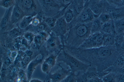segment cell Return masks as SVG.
Wrapping results in <instances>:
<instances>
[{
	"mask_svg": "<svg viewBox=\"0 0 124 82\" xmlns=\"http://www.w3.org/2000/svg\"><path fill=\"white\" fill-rule=\"evenodd\" d=\"M92 22L77 24L71 28L64 40V47L78 48L90 34Z\"/></svg>",
	"mask_w": 124,
	"mask_h": 82,
	"instance_id": "1",
	"label": "cell"
},
{
	"mask_svg": "<svg viewBox=\"0 0 124 82\" xmlns=\"http://www.w3.org/2000/svg\"><path fill=\"white\" fill-rule=\"evenodd\" d=\"M62 62L69 66L72 72L78 75L85 72L91 66L66 51L63 48L58 55L56 62Z\"/></svg>",
	"mask_w": 124,
	"mask_h": 82,
	"instance_id": "2",
	"label": "cell"
},
{
	"mask_svg": "<svg viewBox=\"0 0 124 82\" xmlns=\"http://www.w3.org/2000/svg\"><path fill=\"white\" fill-rule=\"evenodd\" d=\"M44 16H52L63 8L66 5H63L55 0H37Z\"/></svg>",
	"mask_w": 124,
	"mask_h": 82,
	"instance_id": "3",
	"label": "cell"
},
{
	"mask_svg": "<svg viewBox=\"0 0 124 82\" xmlns=\"http://www.w3.org/2000/svg\"><path fill=\"white\" fill-rule=\"evenodd\" d=\"M112 46H103L92 49L91 57L94 62L103 68L105 59L112 53L111 47Z\"/></svg>",
	"mask_w": 124,
	"mask_h": 82,
	"instance_id": "4",
	"label": "cell"
},
{
	"mask_svg": "<svg viewBox=\"0 0 124 82\" xmlns=\"http://www.w3.org/2000/svg\"><path fill=\"white\" fill-rule=\"evenodd\" d=\"M16 3L21 9L25 15L35 16L41 11L37 0H16Z\"/></svg>",
	"mask_w": 124,
	"mask_h": 82,
	"instance_id": "5",
	"label": "cell"
},
{
	"mask_svg": "<svg viewBox=\"0 0 124 82\" xmlns=\"http://www.w3.org/2000/svg\"><path fill=\"white\" fill-rule=\"evenodd\" d=\"M98 16L93 12L88 6H85L81 12L69 24L70 28L77 24L92 22Z\"/></svg>",
	"mask_w": 124,
	"mask_h": 82,
	"instance_id": "6",
	"label": "cell"
},
{
	"mask_svg": "<svg viewBox=\"0 0 124 82\" xmlns=\"http://www.w3.org/2000/svg\"><path fill=\"white\" fill-rule=\"evenodd\" d=\"M103 34L101 32L91 34L84 42L78 48L85 49L96 48L103 46Z\"/></svg>",
	"mask_w": 124,
	"mask_h": 82,
	"instance_id": "7",
	"label": "cell"
},
{
	"mask_svg": "<svg viewBox=\"0 0 124 82\" xmlns=\"http://www.w3.org/2000/svg\"><path fill=\"white\" fill-rule=\"evenodd\" d=\"M77 82H103L102 79L99 77V72L96 69L90 66L85 72L77 75Z\"/></svg>",
	"mask_w": 124,
	"mask_h": 82,
	"instance_id": "8",
	"label": "cell"
},
{
	"mask_svg": "<svg viewBox=\"0 0 124 82\" xmlns=\"http://www.w3.org/2000/svg\"><path fill=\"white\" fill-rule=\"evenodd\" d=\"M70 29L69 24L66 22L62 16L57 20L54 26L51 29L60 37L64 46V40Z\"/></svg>",
	"mask_w": 124,
	"mask_h": 82,
	"instance_id": "9",
	"label": "cell"
},
{
	"mask_svg": "<svg viewBox=\"0 0 124 82\" xmlns=\"http://www.w3.org/2000/svg\"><path fill=\"white\" fill-rule=\"evenodd\" d=\"M57 68L51 76L54 82H62L72 72L69 67L62 62H56Z\"/></svg>",
	"mask_w": 124,
	"mask_h": 82,
	"instance_id": "10",
	"label": "cell"
},
{
	"mask_svg": "<svg viewBox=\"0 0 124 82\" xmlns=\"http://www.w3.org/2000/svg\"><path fill=\"white\" fill-rule=\"evenodd\" d=\"M46 44L49 49L52 51L56 52L57 54L64 47L60 37L53 32L47 40Z\"/></svg>",
	"mask_w": 124,
	"mask_h": 82,
	"instance_id": "11",
	"label": "cell"
},
{
	"mask_svg": "<svg viewBox=\"0 0 124 82\" xmlns=\"http://www.w3.org/2000/svg\"><path fill=\"white\" fill-rule=\"evenodd\" d=\"M108 3L105 0L98 1H89L85 6H88L95 14L99 16L105 11Z\"/></svg>",
	"mask_w": 124,
	"mask_h": 82,
	"instance_id": "12",
	"label": "cell"
},
{
	"mask_svg": "<svg viewBox=\"0 0 124 82\" xmlns=\"http://www.w3.org/2000/svg\"><path fill=\"white\" fill-rule=\"evenodd\" d=\"M70 3H66L65 6L57 13L51 16L47 17L43 15V20L51 29L54 26L57 20L63 16L64 12Z\"/></svg>",
	"mask_w": 124,
	"mask_h": 82,
	"instance_id": "13",
	"label": "cell"
},
{
	"mask_svg": "<svg viewBox=\"0 0 124 82\" xmlns=\"http://www.w3.org/2000/svg\"><path fill=\"white\" fill-rule=\"evenodd\" d=\"M25 16V14L23 10L16 4L12 12L10 21L11 26L17 24Z\"/></svg>",
	"mask_w": 124,
	"mask_h": 82,
	"instance_id": "14",
	"label": "cell"
},
{
	"mask_svg": "<svg viewBox=\"0 0 124 82\" xmlns=\"http://www.w3.org/2000/svg\"><path fill=\"white\" fill-rule=\"evenodd\" d=\"M14 6L8 8L6 9L3 16L1 18L0 22V27L1 30H3L7 28L9 26H11V18Z\"/></svg>",
	"mask_w": 124,
	"mask_h": 82,
	"instance_id": "15",
	"label": "cell"
},
{
	"mask_svg": "<svg viewBox=\"0 0 124 82\" xmlns=\"http://www.w3.org/2000/svg\"><path fill=\"white\" fill-rule=\"evenodd\" d=\"M85 3V0H73L70 3L68 7L74 11L75 17L83 10L84 7Z\"/></svg>",
	"mask_w": 124,
	"mask_h": 82,
	"instance_id": "16",
	"label": "cell"
},
{
	"mask_svg": "<svg viewBox=\"0 0 124 82\" xmlns=\"http://www.w3.org/2000/svg\"><path fill=\"white\" fill-rule=\"evenodd\" d=\"M100 32L103 34H116L113 20L103 24Z\"/></svg>",
	"mask_w": 124,
	"mask_h": 82,
	"instance_id": "17",
	"label": "cell"
},
{
	"mask_svg": "<svg viewBox=\"0 0 124 82\" xmlns=\"http://www.w3.org/2000/svg\"><path fill=\"white\" fill-rule=\"evenodd\" d=\"M34 16H25L17 24L18 26L21 29H25L30 26Z\"/></svg>",
	"mask_w": 124,
	"mask_h": 82,
	"instance_id": "18",
	"label": "cell"
},
{
	"mask_svg": "<svg viewBox=\"0 0 124 82\" xmlns=\"http://www.w3.org/2000/svg\"><path fill=\"white\" fill-rule=\"evenodd\" d=\"M113 20L116 34L124 33V18Z\"/></svg>",
	"mask_w": 124,
	"mask_h": 82,
	"instance_id": "19",
	"label": "cell"
},
{
	"mask_svg": "<svg viewBox=\"0 0 124 82\" xmlns=\"http://www.w3.org/2000/svg\"><path fill=\"white\" fill-rule=\"evenodd\" d=\"M116 34H103L104 46H110L114 45Z\"/></svg>",
	"mask_w": 124,
	"mask_h": 82,
	"instance_id": "20",
	"label": "cell"
},
{
	"mask_svg": "<svg viewBox=\"0 0 124 82\" xmlns=\"http://www.w3.org/2000/svg\"><path fill=\"white\" fill-rule=\"evenodd\" d=\"M102 24L98 17L96 18L92 22L91 34L100 32Z\"/></svg>",
	"mask_w": 124,
	"mask_h": 82,
	"instance_id": "21",
	"label": "cell"
},
{
	"mask_svg": "<svg viewBox=\"0 0 124 82\" xmlns=\"http://www.w3.org/2000/svg\"><path fill=\"white\" fill-rule=\"evenodd\" d=\"M68 6L63 16L66 22L70 24L75 17V16L73 10L69 7Z\"/></svg>",
	"mask_w": 124,
	"mask_h": 82,
	"instance_id": "22",
	"label": "cell"
},
{
	"mask_svg": "<svg viewBox=\"0 0 124 82\" xmlns=\"http://www.w3.org/2000/svg\"><path fill=\"white\" fill-rule=\"evenodd\" d=\"M98 17L102 24L113 20L111 13L106 11L101 13Z\"/></svg>",
	"mask_w": 124,
	"mask_h": 82,
	"instance_id": "23",
	"label": "cell"
},
{
	"mask_svg": "<svg viewBox=\"0 0 124 82\" xmlns=\"http://www.w3.org/2000/svg\"><path fill=\"white\" fill-rule=\"evenodd\" d=\"M16 3V0H0V6L6 9L14 6Z\"/></svg>",
	"mask_w": 124,
	"mask_h": 82,
	"instance_id": "24",
	"label": "cell"
},
{
	"mask_svg": "<svg viewBox=\"0 0 124 82\" xmlns=\"http://www.w3.org/2000/svg\"><path fill=\"white\" fill-rule=\"evenodd\" d=\"M124 40V33L115 35L114 45L117 48H120Z\"/></svg>",
	"mask_w": 124,
	"mask_h": 82,
	"instance_id": "25",
	"label": "cell"
},
{
	"mask_svg": "<svg viewBox=\"0 0 124 82\" xmlns=\"http://www.w3.org/2000/svg\"><path fill=\"white\" fill-rule=\"evenodd\" d=\"M77 75L75 73L71 72L62 82H77Z\"/></svg>",
	"mask_w": 124,
	"mask_h": 82,
	"instance_id": "26",
	"label": "cell"
},
{
	"mask_svg": "<svg viewBox=\"0 0 124 82\" xmlns=\"http://www.w3.org/2000/svg\"><path fill=\"white\" fill-rule=\"evenodd\" d=\"M19 27H15L11 30L9 32V35L11 37L16 38L19 36L21 33Z\"/></svg>",
	"mask_w": 124,
	"mask_h": 82,
	"instance_id": "27",
	"label": "cell"
},
{
	"mask_svg": "<svg viewBox=\"0 0 124 82\" xmlns=\"http://www.w3.org/2000/svg\"><path fill=\"white\" fill-rule=\"evenodd\" d=\"M103 82H115L116 81V77L112 74L104 75L102 78Z\"/></svg>",
	"mask_w": 124,
	"mask_h": 82,
	"instance_id": "28",
	"label": "cell"
},
{
	"mask_svg": "<svg viewBox=\"0 0 124 82\" xmlns=\"http://www.w3.org/2000/svg\"><path fill=\"white\" fill-rule=\"evenodd\" d=\"M109 4L116 7L124 6L121 0H105Z\"/></svg>",
	"mask_w": 124,
	"mask_h": 82,
	"instance_id": "29",
	"label": "cell"
},
{
	"mask_svg": "<svg viewBox=\"0 0 124 82\" xmlns=\"http://www.w3.org/2000/svg\"><path fill=\"white\" fill-rule=\"evenodd\" d=\"M58 55H52L48 59L47 62L51 66H53L56 62V58Z\"/></svg>",
	"mask_w": 124,
	"mask_h": 82,
	"instance_id": "30",
	"label": "cell"
},
{
	"mask_svg": "<svg viewBox=\"0 0 124 82\" xmlns=\"http://www.w3.org/2000/svg\"><path fill=\"white\" fill-rule=\"evenodd\" d=\"M117 65L121 67L124 66V52L121 53L116 61Z\"/></svg>",
	"mask_w": 124,
	"mask_h": 82,
	"instance_id": "31",
	"label": "cell"
},
{
	"mask_svg": "<svg viewBox=\"0 0 124 82\" xmlns=\"http://www.w3.org/2000/svg\"><path fill=\"white\" fill-rule=\"evenodd\" d=\"M24 37L25 39L29 42H31L33 40V36L31 33H26Z\"/></svg>",
	"mask_w": 124,
	"mask_h": 82,
	"instance_id": "32",
	"label": "cell"
},
{
	"mask_svg": "<svg viewBox=\"0 0 124 82\" xmlns=\"http://www.w3.org/2000/svg\"><path fill=\"white\" fill-rule=\"evenodd\" d=\"M47 63H44L42 66V71L44 72H46L49 69L50 66Z\"/></svg>",
	"mask_w": 124,
	"mask_h": 82,
	"instance_id": "33",
	"label": "cell"
},
{
	"mask_svg": "<svg viewBox=\"0 0 124 82\" xmlns=\"http://www.w3.org/2000/svg\"><path fill=\"white\" fill-rule=\"evenodd\" d=\"M122 74L116 77V81L124 82V74Z\"/></svg>",
	"mask_w": 124,
	"mask_h": 82,
	"instance_id": "34",
	"label": "cell"
},
{
	"mask_svg": "<svg viewBox=\"0 0 124 82\" xmlns=\"http://www.w3.org/2000/svg\"><path fill=\"white\" fill-rule=\"evenodd\" d=\"M31 58L30 56H26L23 60V63L24 64H27L29 63L30 61Z\"/></svg>",
	"mask_w": 124,
	"mask_h": 82,
	"instance_id": "35",
	"label": "cell"
},
{
	"mask_svg": "<svg viewBox=\"0 0 124 82\" xmlns=\"http://www.w3.org/2000/svg\"><path fill=\"white\" fill-rule=\"evenodd\" d=\"M63 5H65L66 3L64 0H55Z\"/></svg>",
	"mask_w": 124,
	"mask_h": 82,
	"instance_id": "36",
	"label": "cell"
},
{
	"mask_svg": "<svg viewBox=\"0 0 124 82\" xmlns=\"http://www.w3.org/2000/svg\"><path fill=\"white\" fill-rule=\"evenodd\" d=\"M31 82H40L41 81L37 79H33L31 81Z\"/></svg>",
	"mask_w": 124,
	"mask_h": 82,
	"instance_id": "37",
	"label": "cell"
},
{
	"mask_svg": "<svg viewBox=\"0 0 124 82\" xmlns=\"http://www.w3.org/2000/svg\"><path fill=\"white\" fill-rule=\"evenodd\" d=\"M73 0H64L65 1L68 3L71 2Z\"/></svg>",
	"mask_w": 124,
	"mask_h": 82,
	"instance_id": "38",
	"label": "cell"
},
{
	"mask_svg": "<svg viewBox=\"0 0 124 82\" xmlns=\"http://www.w3.org/2000/svg\"><path fill=\"white\" fill-rule=\"evenodd\" d=\"M101 0H89V1H100Z\"/></svg>",
	"mask_w": 124,
	"mask_h": 82,
	"instance_id": "39",
	"label": "cell"
},
{
	"mask_svg": "<svg viewBox=\"0 0 124 82\" xmlns=\"http://www.w3.org/2000/svg\"><path fill=\"white\" fill-rule=\"evenodd\" d=\"M123 3V5H124V0H121Z\"/></svg>",
	"mask_w": 124,
	"mask_h": 82,
	"instance_id": "40",
	"label": "cell"
}]
</instances>
